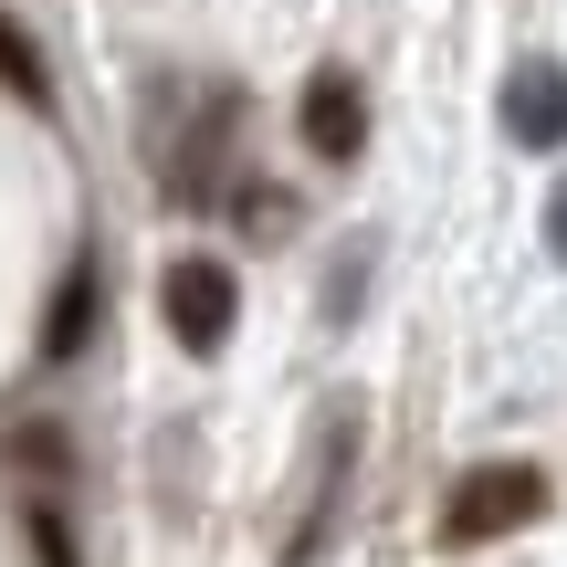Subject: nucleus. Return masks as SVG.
<instances>
[{
	"mask_svg": "<svg viewBox=\"0 0 567 567\" xmlns=\"http://www.w3.org/2000/svg\"><path fill=\"white\" fill-rule=\"evenodd\" d=\"M21 536H32V557H42V567H84V557H74V526H63L53 505H21Z\"/></svg>",
	"mask_w": 567,
	"mask_h": 567,
	"instance_id": "nucleus-7",
	"label": "nucleus"
},
{
	"mask_svg": "<svg viewBox=\"0 0 567 567\" xmlns=\"http://www.w3.org/2000/svg\"><path fill=\"white\" fill-rule=\"evenodd\" d=\"M505 137L515 147H567V63H515L505 74Z\"/></svg>",
	"mask_w": 567,
	"mask_h": 567,
	"instance_id": "nucleus-4",
	"label": "nucleus"
},
{
	"mask_svg": "<svg viewBox=\"0 0 567 567\" xmlns=\"http://www.w3.org/2000/svg\"><path fill=\"white\" fill-rule=\"evenodd\" d=\"M547 243H557V252H567V189H557V210H547Z\"/></svg>",
	"mask_w": 567,
	"mask_h": 567,
	"instance_id": "nucleus-9",
	"label": "nucleus"
},
{
	"mask_svg": "<svg viewBox=\"0 0 567 567\" xmlns=\"http://www.w3.org/2000/svg\"><path fill=\"white\" fill-rule=\"evenodd\" d=\"M0 95H21L32 116H53V63L32 53V32H21L11 11H0Z\"/></svg>",
	"mask_w": 567,
	"mask_h": 567,
	"instance_id": "nucleus-6",
	"label": "nucleus"
},
{
	"mask_svg": "<svg viewBox=\"0 0 567 567\" xmlns=\"http://www.w3.org/2000/svg\"><path fill=\"white\" fill-rule=\"evenodd\" d=\"M536 515H547V473L536 463H473L442 494V547H494V536L536 526Z\"/></svg>",
	"mask_w": 567,
	"mask_h": 567,
	"instance_id": "nucleus-1",
	"label": "nucleus"
},
{
	"mask_svg": "<svg viewBox=\"0 0 567 567\" xmlns=\"http://www.w3.org/2000/svg\"><path fill=\"white\" fill-rule=\"evenodd\" d=\"M95 252H74V274H63V295H53V316H42V358H84V337H95Z\"/></svg>",
	"mask_w": 567,
	"mask_h": 567,
	"instance_id": "nucleus-5",
	"label": "nucleus"
},
{
	"mask_svg": "<svg viewBox=\"0 0 567 567\" xmlns=\"http://www.w3.org/2000/svg\"><path fill=\"white\" fill-rule=\"evenodd\" d=\"M11 463H53L63 473V431H11Z\"/></svg>",
	"mask_w": 567,
	"mask_h": 567,
	"instance_id": "nucleus-8",
	"label": "nucleus"
},
{
	"mask_svg": "<svg viewBox=\"0 0 567 567\" xmlns=\"http://www.w3.org/2000/svg\"><path fill=\"white\" fill-rule=\"evenodd\" d=\"M158 316H168V337H179L189 358H221L231 316H243V284H231V264H210V252H179V264L158 274Z\"/></svg>",
	"mask_w": 567,
	"mask_h": 567,
	"instance_id": "nucleus-2",
	"label": "nucleus"
},
{
	"mask_svg": "<svg viewBox=\"0 0 567 567\" xmlns=\"http://www.w3.org/2000/svg\"><path fill=\"white\" fill-rule=\"evenodd\" d=\"M295 126H305V147H316L326 168H347L368 147V84L347 74V63H316L305 95H295Z\"/></svg>",
	"mask_w": 567,
	"mask_h": 567,
	"instance_id": "nucleus-3",
	"label": "nucleus"
}]
</instances>
